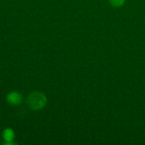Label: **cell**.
<instances>
[{
	"instance_id": "obj_1",
	"label": "cell",
	"mask_w": 145,
	"mask_h": 145,
	"mask_svg": "<svg viewBox=\"0 0 145 145\" xmlns=\"http://www.w3.org/2000/svg\"><path fill=\"white\" fill-rule=\"evenodd\" d=\"M27 103L30 108L33 110H39L42 109L47 104L46 96L40 92H32L29 94Z\"/></svg>"
},
{
	"instance_id": "obj_3",
	"label": "cell",
	"mask_w": 145,
	"mask_h": 145,
	"mask_svg": "<svg viewBox=\"0 0 145 145\" xmlns=\"http://www.w3.org/2000/svg\"><path fill=\"white\" fill-rule=\"evenodd\" d=\"M3 138L4 144H14L13 140L14 138V133L11 128H6L3 132Z\"/></svg>"
},
{
	"instance_id": "obj_2",
	"label": "cell",
	"mask_w": 145,
	"mask_h": 145,
	"mask_svg": "<svg viewBox=\"0 0 145 145\" xmlns=\"http://www.w3.org/2000/svg\"><path fill=\"white\" fill-rule=\"evenodd\" d=\"M22 95L15 91L10 92L8 96H7V101L8 104H10L11 105H19L21 104L22 102Z\"/></svg>"
},
{
	"instance_id": "obj_4",
	"label": "cell",
	"mask_w": 145,
	"mask_h": 145,
	"mask_svg": "<svg viewBox=\"0 0 145 145\" xmlns=\"http://www.w3.org/2000/svg\"><path fill=\"white\" fill-rule=\"evenodd\" d=\"M124 2H125V0H110V3L116 7L121 6L124 3Z\"/></svg>"
}]
</instances>
